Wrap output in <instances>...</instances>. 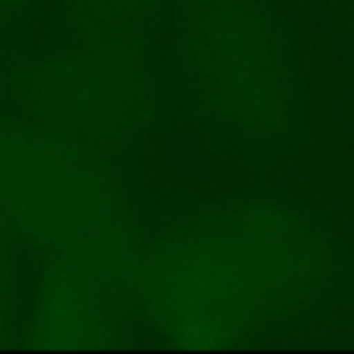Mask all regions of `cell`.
I'll use <instances>...</instances> for the list:
<instances>
[{"label":"cell","instance_id":"cell-1","mask_svg":"<svg viewBox=\"0 0 354 354\" xmlns=\"http://www.w3.org/2000/svg\"><path fill=\"white\" fill-rule=\"evenodd\" d=\"M330 283L324 227L301 205L252 196L143 252L134 299L165 342L221 348L292 326L324 301Z\"/></svg>","mask_w":354,"mask_h":354},{"label":"cell","instance_id":"cell-2","mask_svg":"<svg viewBox=\"0 0 354 354\" xmlns=\"http://www.w3.org/2000/svg\"><path fill=\"white\" fill-rule=\"evenodd\" d=\"M0 230L41 261L134 295L140 245L128 205L97 156L37 128L0 131Z\"/></svg>","mask_w":354,"mask_h":354},{"label":"cell","instance_id":"cell-3","mask_svg":"<svg viewBox=\"0 0 354 354\" xmlns=\"http://www.w3.org/2000/svg\"><path fill=\"white\" fill-rule=\"evenodd\" d=\"M183 68L205 118L245 149H277L301 122V78L286 37L258 0H193Z\"/></svg>","mask_w":354,"mask_h":354},{"label":"cell","instance_id":"cell-4","mask_svg":"<svg viewBox=\"0 0 354 354\" xmlns=\"http://www.w3.org/2000/svg\"><path fill=\"white\" fill-rule=\"evenodd\" d=\"M122 299V292L84 277L41 274L31 308V333L50 348L106 345L118 326Z\"/></svg>","mask_w":354,"mask_h":354}]
</instances>
